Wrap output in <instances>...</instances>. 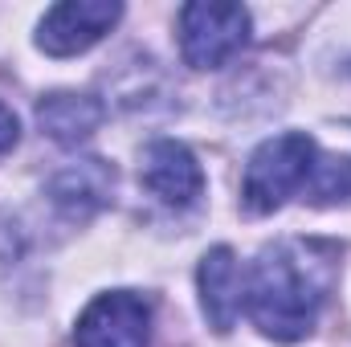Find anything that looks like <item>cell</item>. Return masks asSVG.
<instances>
[{
    "label": "cell",
    "instance_id": "6da1fadb",
    "mask_svg": "<svg viewBox=\"0 0 351 347\" xmlns=\"http://www.w3.org/2000/svg\"><path fill=\"white\" fill-rule=\"evenodd\" d=\"M339 250L331 241L286 237L265 246L245 274V311L265 339L298 344L315 331L335 286Z\"/></svg>",
    "mask_w": 351,
    "mask_h": 347
},
{
    "label": "cell",
    "instance_id": "7a4b0ae2",
    "mask_svg": "<svg viewBox=\"0 0 351 347\" xmlns=\"http://www.w3.org/2000/svg\"><path fill=\"white\" fill-rule=\"evenodd\" d=\"M315 160H319V143L302 131H286V135L265 139L250 156L245 176H241L245 213H254V217L278 213L290 196H298L306 188V180L315 172Z\"/></svg>",
    "mask_w": 351,
    "mask_h": 347
},
{
    "label": "cell",
    "instance_id": "3957f363",
    "mask_svg": "<svg viewBox=\"0 0 351 347\" xmlns=\"http://www.w3.org/2000/svg\"><path fill=\"white\" fill-rule=\"evenodd\" d=\"M250 45V12L241 4L196 0L180 8V53L192 70H221Z\"/></svg>",
    "mask_w": 351,
    "mask_h": 347
},
{
    "label": "cell",
    "instance_id": "277c9868",
    "mask_svg": "<svg viewBox=\"0 0 351 347\" xmlns=\"http://www.w3.org/2000/svg\"><path fill=\"white\" fill-rule=\"evenodd\" d=\"M78 347H147L152 344V298L135 290H106L78 315Z\"/></svg>",
    "mask_w": 351,
    "mask_h": 347
},
{
    "label": "cell",
    "instance_id": "5b68a950",
    "mask_svg": "<svg viewBox=\"0 0 351 347\" xmlns=\"http://www.w3.org/2000/svg\"><path fill=\"white\" fill-rule=\"evenodd\" d=\"M123 16V4L114 0H66L53 4L37 25V45L49 58H74L98 45Z\"/></svg>",
    "mask_w": 351,
    "mask_h": 347
},
{
    "label": "cell",
    "instance_id": "8992f818",
    "mask_svg": "<svg viewBox=\"0 0 351 347\" xmlns=\"http://www.w3.org/2000/svg\"><path fill=\"white\" fill-rule=\"evenodd\" d=\"M139 184L168 208H192L204 192V172L184 143L156 139L139 156Z\"/></svg>",
    "mask_w": 351,
    "mask_h": 347
},
{
    "label": "cell",
    "instance_id": "52a82bcc",
    "mask_svg": "<svg viewBox=\"0 0 351 347\" xmlns=\"http://www.w3.org/2000/svg\"><path fill=\"white\" fill-rule=\"evenodd\" d=\"M45 196H49V204L66 221H90L114 196V168L106 160H98V156L70 160L66 168H58V172L49 176Z\"/></svg>",
    "mask_w": 351,
    "mask_h": 347
},
{
    "label": "cell",
    "instance_id": "ba28073f",
    "mask_svg": "<svg viewBox=\"0 0 351 347\" xmlns=\"http://www.w3.org/2000/svg\"><path fill=\"white\" fill-rule=\"evenodd\" d=\"M196 282H200V307H204V319L213 331H233L237 315L245 311V270L237 254L229 246H213L200 270H196Z\"/></svg>",
    "mask_w": 351,
    "mask_h": 347
},
{
    "label": "cell",
    "instance_id": "9c48e42d",
    "mask_svg": "<svg viewBox=\"0 0 351 347\" xmlns=\"http://www.w3.org/2000/svg\"><path fill=\"white\" fill-rule=\"evenodd\" d=\"M106 119V106L94 94H74V90H53L37 102V123L49 139L58 143H82L90 139Z\"/></svg>",
    "mask_w": 351,
    "mask_h": 347
},
{
    "label": "cell",
    "instance_id": "30bf717a",
    "mask_svg": "<svg viewBox=\"0 0 351 347\" xmlns=\"http://www.w3.org/2000/svg\"><path fill=\"white\" fill-rule=\"evenodd\" d=\"M302 200L311 204H351V156H323L315 160V172L302 188Z\"/></svg>",
    "mask_w": 351,
    "mask_h": 347
},
{
    "label": "cell",
    "instance_id": "8fae6325",
    "mask_svg": "<svg viewBox=\"0 0 351 347\" xmlns=\"http://www.w3.org/2000/svg\"><path fill=\"white\" fill-rule=\"evenodd\" d=\"M16 139H21V123H16V115L0 102V152H12Z\"/></svg>",
    "mask_w": 351,
    "mask_h": 347
}]
</instances>
